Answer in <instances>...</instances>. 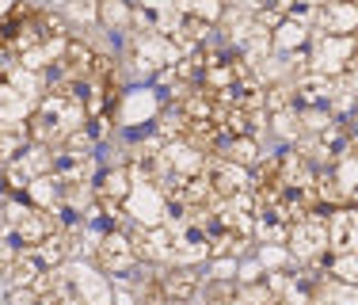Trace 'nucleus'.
Returning <instances> with one entry per match:
<instances>
[{"label":"nucleus","instance_id":"obj_21","mask_svg":"<svg viewBox=\"0 0 358 305\" xmlns=\"http://www.w3.org/2000/svg\"><path fill=\"white\" fill-rule=\"evenodd\" d=\"M343 4H358V0H343Z\"/></svg>","mask_w":358,"mask_h":305},{"label":"nucleus","instance_id":"obj_6","mask_svg":"<svg viewBox=\"0 0 358 305\" xmlns=\"http://www.w3.org/2000/svg\"><path fill=\"white\" fill-rule=\"evenodd\" d=\"M202 172H206V180H210V187H214L217 199H233V194L252 187V168H241V164H233V160L217 157V152H206Z\"/></svg>","mask_w":358,"mask_h":305},{"label":"nucleus","instance_id":"obj_19","mask_svg":"<svg viewBox=\"0 0 358 305\" xmlns=\"http://www.w3.org/2000/svg\"><path fill=\"white\" fill-rule=\"evenodd\" d=\"M263 278V267H259V260H244V264H236V286H244V283H259Z\"/></svg>","mask_w":358,"mask_h":305},{"label":"nucleus","instance_id":"obj_3","mask_svg":"<svg viewBox=\"0 0 358 305\" xmlns=\"http://www.w3.org/2000/svg\"><path fill=\"white\" fill-rule=\"evenodd\" d=\"M358 35H313L309 38V73L339 76L355 69Z\"/></svg>","mask_w":358,"mask_h":305},{"label":"nucleus","instance_id":"obj_5","mask_svg":"<svg viewBox=\"0 0 358 305\" xmlns=\"http://www.w3.org/2000/svg\"><path fill=\"white\" fill-rule=\"evenodd\" d=\"M122 210H126V218H130L134 225H160L164 222V214H168V202H164V194H160L157 187H152L149 180H138L130 187V194L122 199Z\"/></svg>","mask_w":358,"mask_h":305},{"label":"nucleus","instance_id":"obj_10","mask_svg":"<svg viewBox=\"0 0 358 305\" xmlns=\"http://www.w3.org/2000/svg\"><path fill=\"white\" fill-rule=\"evenodd\" d=\"M134 187V176H130V164H115L107 172H99V180L92 183V194L103 202H122Z\"/></svg>","mask_w":358,"mask_h":305},{"label":"nucleus","instance_id":"obj_23","mask_svg":"<svg viewBox=\"0 0 358 305\" xmlns=\"http://www.w3.org/2000/svg\"><path fill=\"white\" fill-rule=\"evenodd\" d=\"M275 305H278V302H275Z\"/></svg>","mask_w":358,"mask_h":305},{"label":"nucleus","instance_id":"obj_15","mask_svg":"<svg viewBox=\"0 0 358 305\" xmlns=\"http://www.w3.org/2000/svg\"><path fill=\"white\" fill-rule=\"evenodd\" d=\"M267 130L278 138V146H294V141H301V115H297V107H282V111H271L267 118Z\"/></svg>","mask_w":358,"mask_h":305},{"label":"nucleus","instance_id":"obj_18","mask_svg":"<svg viewBox=\"0 0 358 305\" xmlns=\"http://www.w3.org/2000/svg\"><path fill=\"white\" fill-rule=\"evenodd\" d=\"M99 12V0H65V15L73 23H96Z\"/></svg>","mask_w":358,"mask_h":305},{"label":"nucleus","instance_id":"obj_20","mask_svg":"<svg viewBox=\"0 0 358 305\" xmlns=\"http://www.w3.org/2000/svg\"><path fill=\"white\" fill-rule=\"evenodd\" d=\"M4 305H42V298L35 290H8V302Z\"/></svg>","mask_w":358,"mask_h":305},{"label":"nucleus","instance_id":"obj_1","mask_svg":"<svg viewBox=\"0 0 358 305\" xmlns=\"http://www.w3.org/2000/svg\"><path fill=\"white\" fill-rule=\"evenodd\" d=\"M88 122L80 92H42L27 115V138L38 146H62L73 130Z\"/></svg>","mask_w":358,"mask_h":305},{"label":"nucleus","instance_id":"obj_16","mask_svg":"<svg viewBox=\"0 0 358 305\" xmlns=\"http://www.w3.org/2000/svg\"><path fill=\"white\" fill-rule=\"evenodd\" d=\"M27 126H0V164L15 160L23 149H27Z\"/></svg>","mask_w":358,"mask_h":305},{"label":"nucleus","instance_id":"obj_17","mask_svg":"<svg viewBox=\"0 0 358 305\" xmlns=\"http://www.w3.org/2000/svg\"><path fill=\"white\" fill-rule=\"evenodd\" d=\"M328 275H336L339 283H347V286H358V252L328 256Z\"/></svg>","mask_w":358,"mask_h":305},{"label":"nucleus","instance_id":"obj_4","mask_svg":"<svg viewBox=\"0 0 358 305\" xmlns=\"http://www.w3.org/2000/svg\"><path fill=\"white\" fill-rule=\"evenodd\" d=\"M92 260H96V267L103 271L107 278H118V275H126V271H134L141 264L134 244H130V236H126V229H103V233L96 236V244H92Z\"/></svg>","mask_w":358,"mask_h":305},{"label":"nucleus","instance_id":"obj_12","mask_svg":"<svg viewBox=\"0 0 358 305\" xmlns=\"http://www.w3.org/2000/svg\"><path fill=\"white\" fill-rule=\"evenodd\" d=\"M214 152L225 157V160H233V164H241V168H255L259 157H263V146H259V138H252V134H241V138H225Z\"/></svg>","mask_w":358,"mask_h":305},{"label":"nucleus","instance_id":"obj_13","mask_svg":"<svg viewBox=\"0 0 358 305\" xmlns=\"http://www.w3.org/2000/svg\"><path fill=\"white\" fill-rule=\"evenodd\" d=\"M309 38H313V27L289 20V15H282V23L271 31V46H275V54H294V50H305V46H309Z\"/></svg>","mask_w":358,"mask_h":305},{"label":"nucleus","instance_id":"obj_11","mask_svg":"<svg viewBox=\"0 0 358 305\" xmlns=\"http://www.w3.org/2000/svg\"><path fill=\"white\" fill-rule=\"evenodd\" d=\"M309 305H358V286H347L339 283L336 275H324L317 278V286H313L309 294Z\"/></svg>","mask_w":358,"mask_h":305},{"label":"nucleus","instance_id":"obj_14","mask_svg":"<svg viewBox=\"0 0 358 305\" xmlns=\"http://www.w3.org/2000/svg\"><path fill=\"white\" fill-rule=\"evenodd\" d=\"M96 23H103V27L115 31V35H130V31H134V8H130V0H99Z\"/></svg>","mask_w":358,"mask_h":305},{"label":"nucleus","instance_id":"obj_7","mask_svg":"<svg viewBox=\"0 0 358 305\" xmlns=\"http://www.w3.org/2000/svg\"><path fill=\"white\" fill-rule=\"evenodd\" d=\"M202 271L199 267H179V264H164L160 267V283L172 305H194L202 294Z\"/></svg>","mask_w":358,"mask_h":305},{"label":"nucleus","instance_id":"obj_22","mask_svg":"<svg viewBox=\"0 0 358 305\" xmlns=\"http://www.w3.org/2000/svg\"><path fill=\"white\" fill-rule=\"evenodd\" d=\"M355 69H358V54H355Z\"/></svg>","mask_w":358,"mask_h":305},{"label":"nucleus","instance_id":"obj_2","mask_svg":"<svg viewBox=\"0 0 358 305\" xmlns=\"http://www.w3.org/2000/svg\"><path fill=\"white\" fill-rule=\"evenodd\" d=\"M286 252L294 264H324L328 260V210H309L305 218L289 222Z\"/></svg>","mask_w":358,"mask_h":305},{"label":"nucleus","instance_id":"obj_8","mask_svg":"<svg viewBox=\"0 0 358 305\" xmlns=\"http://www.w3.org/2000/svg\"><path fill=\"white\" fill-rule=\"evenodd\" d=\"M339 252H358V206L351 202L328 210V256Z\"/></svg>","mask_w":358,"mask_h":305},{"label":"nucleus","instance_id":"obj_9","mask_svg":"<svg viewBox=\"0 0 358 305\" xmlns=\"http://www.w3.org/2000/svg\"><path fill=\"white\" fill-rule=\"evenodd\" d=\"M313 35H358V4L324 0L313 15Z\"/></svg>","mask_w":358,"mask_h":305}]
</instances>
